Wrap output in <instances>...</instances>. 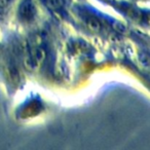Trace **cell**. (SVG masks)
<instances>
[{
	"label": "cell",
	"instance_id": "6da1fadb",
	"mask_svg": "<svg viewBox=\"0 0 150 150\" xmlns=\"http://www.w3.org/2000/svg\"><path fill=\"white\" fill-rule=\"evenodd\" d=\"M24 62L27 68L35 70L42 64L45 59V50L40 43L36 42V39L30 40L25 47Z\"/></svg>",
	"mask_w": 150,
	"mask_h": 150
},
{
	"label": "cell",
	"instance_id": "7a4b0ae2",
	"mask_svg": "<svg viewBox=\"0 0 150 150\" xmlns=\"http://www.w3.org/2000/svg\"><path fill=\"white\" fill-rule=\"evenodd\" d=\"M36 17V7L32 0H24L19 7V18L24 23L34 21Z\"/></svg>",
	"mask_w": 150,
	"mask_h": 150
},
{
	"label": "cell",
	"instance_id": "3957f363",
	"mask_svg": "<svg viewBox=\"0 0 150 150\" xmlns=\"http://www.w3.org/2000/svg\"><path fill=\"white\" fill-rule=\"evenodd\" d=\"M81 18L83 20L86 26L93 32H100L102 30V24L97 18H95L92 13H83L81 15Z\"/></svg>",
	"mask_w": 150,
	"mask_h": 150
},
{
	"label": "cell",
	"instance_id": "277c9868",
	"mask_svg": "<svg viewBox=\"0 0 150 150\" xmlns=\"http://www.w3.org/2000/svg\"><path fill=\"white\" fill-rule=\"evenodd\" d=\"M45 3L50 9L52 11H57V9L62 8L64 1L63 0H45Z\"/></svg>",
	"mask_w": 150,
	"mask_h": 150
}]
</instances>
